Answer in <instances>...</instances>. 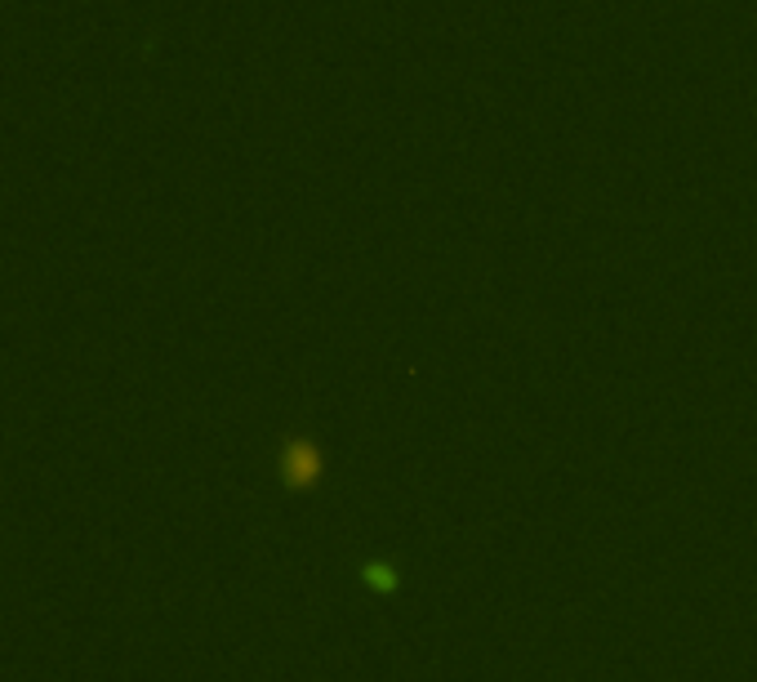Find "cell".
<instances>
[{"label": "cell", "instance_id": "obj_1", "mask_svg": "<svg viewBox=\"0 0 757 682\" xmlns=\"http://www.w3.org/2000/svg\"><path fill=\"white\" fill-rule=\"evenodd\" d=\"M285 473H290V482H312V478H316V455H312V447H294L290 460H285Z\"/></svg>", "mask_w": 757, "mask_h": 682}]
</instances>
